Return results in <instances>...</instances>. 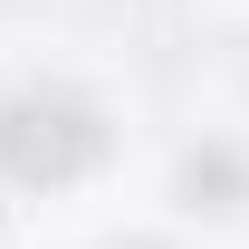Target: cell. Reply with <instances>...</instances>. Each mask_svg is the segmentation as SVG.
Here are the masks:
<instances>
[{"label":"cell","mask_w":249,"mask_h":249,"mask_svg":"<svg viewBox=\"0 0 249 249\" xmlns=\"http://www.w3.org/2000/svg\"><path fill=\"white\" fill-rule=\"evenodd\" d=\"M96 154H106V124H96L87 96L29 87V96H10V106H0V163H10L19 182H77Z\"/></svg>","instance_id":"obj_1"},{"label":"cell","mask_w":249,"mask_h":249,"mask_svg":"<svg viewBox=\"0 0 249 249\" xmlns=\"http://www.w3.org/2000/svg\"><path fill=\"white\" fill-rule=\"evenodd\" d=\"M124 249H154V240H124Z\"/></svg>","instance_id":"obj_2"}]
</instances>
